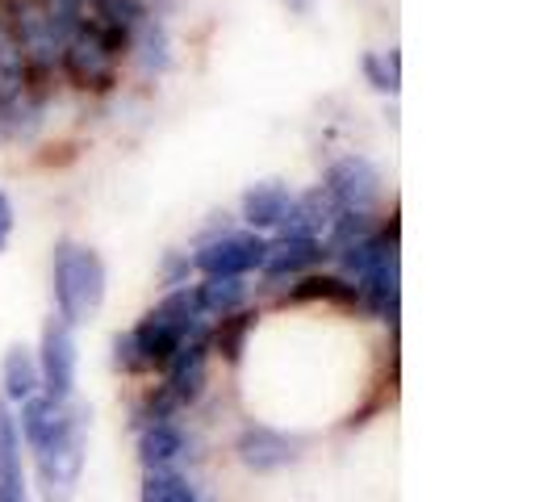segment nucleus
<instances>
[{
  "label": "nucleus",
  "instance_id": "4468645a",
  "mask_svg": "<svg viewBox=\"0 0 556 502\" xmlns=\"http://www.w3.org/2000/svg\"><path fill=\"white\" fill-rule=\"evenodd\" d=\"M0 390H4V402L9 406H22L26 398L42 393V373H38V356L26 343H13L0 361Z\"/></svg>",
  "mask_w": 556,
  "mask_h": 502
},
{
  "label": "nucleus",
  "instance_id": "2eb2a0df",
  "mask_svg": "<svg viewBox=\"0 0 556 502\" xmlns=\"http://www.w3.org/2000/svg\"><path fill=\"white\" fill-rule=\"evenodd\" d=\"M197 306L205 318H230L239 310H248V280L243 277H205L193 285Z\"/></svg>",
  "mask_w": 556,
  "mask_h": 502
},
{
  "label": "nucleus",
  "instance_id": "9b49d317",
  "mask_svg": "<svg viewBox=\"0 0 556 502\" xmlns=\"http://www.w3.org/2000/svg\"><path fill=\"white\" fill-rule=\"evenodd\" d=\"M239 461L251 465V469H260V474L264 469H280V465L298 461V440L277 431V427H268V423H251L239 436Z\"/></svg>",
  "mask_w": 556,
  "mask_h": 502
},
{
  "label": "nucleus",
  "instance_id": "ddd939ff",
  "mask_svg": "<svg viewBox=\"0 0 556 502\" xmlns=\"http://www.w3.org/2000/svg\"><path fill=\"white\" fill-rule=\"evenodd\" d=\"M293 189L289 185H280V180H264V185H251L248 193H243V223L248 230H280L285 218H289V210H293Z\"/></svg>",
  "mask_w": 556,
  "mask_h": 502
},
{
  "label": "nucleus",
  "instance_id": "dca6fc26",
  "mask_svg": "<svg viewBox=\"0 0 556 502\" xmlns=\"http://www.w3.org/2000/svg\"><path fill=\"white\" fill-rule=\"evenodd\" d=\"M139 502H197V490L176 469H160V474H147Z\"/></svg>",
  "mask_w": 556,
  "mask_h": 502
},
{
  "label": "nucleus",
  "instance_id": "f03ea898",
  "mask_svg": "<svg viewBox=\"0 0 556 502\" xmlns=\"http://www.w3.org/2000/svg\"><path fill=\"white\" fill-rule=\"evenodd\" d=\"M105 285H110V273L97 251L76 239L59 243L51 255V293H55V314L63 323L72 327L88 323L105 306Z\"/></svg>",
  "mask_w": 556,
  "mask_h": 502
},
{
  "label": "nucleus",
  "instance_id": "aec40b11",
  "mask_svg": "<svg viewBox=\"0 0 556 502\" xmlns=\"http://www.w3.org/2000/svg\"><path fill=\"white\" fill-rule=\"evenodd\" d=\"M285 4H289L293 13H309V4H314V0H285Z\"/></svg>",
  "mask_w": 556,
  "mask_h": 502
},
{
  "label": "nucleus",
  "instance_id": "423d86ee",
  "mask_svg": "<svg viewBox=\"0 0 556 502\" xmlns=\"http://www.w3.org/2000/svg\"><path fill=\"white\" fill-rule=\"evenodd\" d=\"M264 255H268V235L226 230V235H214L197 248L193 268H201L205 277H248V273H260Z\"/></svg>",
  "mask_w": 556,
  "mask_h": 502
},
{
  "label": "nucleus",
  "instance_id": "9d476101",
  "mask_svg": "<svg viewBox=\"0 0 556 502\" xmlns=\"http://www.w3.org/2000/svg\"><path fill=\"white\" fill-rule=\"evenodd\" d=\"M139 456H142V465H147V474L176 469V465L189 456V436H185V427L176 423V415L139 418Z\"/></svg>",
  "mask_w": 556,
  "mask_h": 502
},
{
  "label": "nucleus",
  "instance_id": "1a4fd4ad",
  "mask_svg": "<svg viewBox=\"0 0 556 502\" xmlns=\"http://www.w3.org/2000/svg\"><path fill=\"white\" fill-rule=\"evenodd\" d=\"M323 260H327V243L318 235H277V239H268V255H264L260 273L268 280L309 277Z\"/></svg>",
  "mask_w": 556,
  "mask_h": 502
},
{
  "label": "nucleus",
  "instance_id": "7ed1b4c3",
  "mask_svg": "<svg viewBox=\"0 0 556 502\" xmlns=\"http://www.w3.org/2000/svg\"><path fill=\"white\" fill-rule=\"evenodd\" d=\"M197 331H205V314L197 306V293L189 285H176V289H167V298L160 306H151L130 327V339H135L142 364L151 373V368H164L172 361V352Z\"/></svg>",
  "mask_w": 556,
  "mask_h": 502
},
{
  "label": "nucleus",
  "instance_id": "6ab92c4d",
  "mask_svg": "<svg viewBox=\"0 0 556 502\" xmlns=\"http://www.w3.org/2000/svg\"><path fill=\"white\" fill-rule=\"evenodd\" d=\"M9 235H13V201L0 193V251L9 248Z\"/></svg>",
  "mask_w": 556,
  "mask_h": 502
},
{
  "label": "nucleus",
  "instance_id": "f8f14e48",
  "mask_svg": "<svg viewBox=\"0 0 556 502\" xmlns=\"http://www.w3.org/2000/svg\"><path fill=\"white\" fill-rule=\"evenodd\" d=\"M22 431L13 406L0 398V502H29L26 494V469H22Z\"/></svg>",
  "mask_w": 556,
  "mask_h": 502
},
{
  "label": "nucleus",
  "instance_id": "f257e3e1",
  "mask_svg": "<svg viewBox=\"0 0 556 502\" xmlns=\"http://www.w3.org/2000/svg\"><path fill=\"white\" fill-rule=\"evenodd\" d=\"M13 418L22 431V444L34 452L42 499L72 502L88 461V406H80L76 398L55 402L47 393H34L17 406Z\"/></svg>",
  "mask_w": 556,
  "mask_h": 502
},
{
  "label": "nucleus",
  "instance_id": "20e7f679",
  "mask_svg": "<svg viewBox=\"0 0 556 502\" xmlns=\"http://www.w3.org/2000/svg\"><path fill=\"white\" fill-rule=\"evenodd\" d=\"M17 51L0 38V142H22L42 126V88Z\"/></svg>",
  "mask_w": 556,
  "mask_h": 502
},
{
  "label": "nucleus",
  "instance_id": "f3484780",
  "mask_svg": "<svg viewBox=\"0 0 556 502\" xmlns=\"http://www.w3.org/2000/svg\"><path fill=\"white\" fill-rule=\"evenodd\" d=\"M364 76L381 92H397V51H390V55H364Z\"/></svg>",
  "mask_w": 556,
  "mask_h": 502
},
{
  "label": "nucleus",
  "instance_id": "a211bd4d",
  "mask_svg": "<svg viewBox=\"0 0 556 502\" xmlns=\"http://www.w3.org/2000/svg\"><path fill=\"white\" fill-rule=\"evenodd\" d=\"M189 273H193V260L189 255H172L164 264V280L176 289V285H189Z\"/></svg>",
  "mask_w": 556,
  "mask_h": 502
},
{
  "label": "nucleus",
  "instance_id": "0eeeda50",
  "mask_svg": "<svg viewBox=\"0 0 556 502\" xmlns=\"http://www.w3.org/2000/svg\"><path fill=\"white\" fill-rule=\"evenodd\" d=\"M343 214H372L381 201V172L364 155H343L327 167V180L318 185Z\"/></svg>",
  "mask_w": 556,
  "mask_h": 502
},
{
  "label": "nucleus",
  "instance_id": "6e6552de",
  "mask_svg": "<svg viewBox=\"0 0 556 502\" xmlns=\"http://www.w3.org/2000/svg\"><path fill=\"white\" fill-rule=\"evenodd\" d=\"M210 327L205 331L189 335L176 352H172V361L164 364V386L160 390L176 402V406H193L201 390H205V377H210Z\"/></svg>",
  "mask_w": 556,
  "mask_h": 502
},
{
  "label": "nucleus",
  "instance_id": "39448f33",
  "mask_svg": "<svg viewBox=\"0 0 556 502\" xmlns=\"http://www.w3.org/2000/svg\"><path fill=\"white\" fill-rule=\"evenodd\" d=\"M34 356H38V373H42V393L55 398V402H72L76 398V364H80L76 327L51 314Z\"/></svg>",
  "mask_w": 556,
  "mask_h": 502
}]
</instances>
